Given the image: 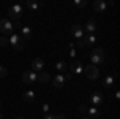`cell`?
<instances>
[{
	"mask_svg": "<svg viewBox=\"0 0 120 119\" xmlns=\"http://www.w3.org/2000/svg\"><path fill=\"white\" fill-rule=\"evenodd\" d=\"M90 60H91V64H102L104 63V48L102 47H98V48H94L91 53H90Z\"/></svg>",
	"mask_w": 120,
	"mask_h": 119,
	"instance_id": "2",
	"label": "cell"
},
{
	"mask_svg": "<svg viewBox=\"0 0 120 119\" xmlns=\"http://www.w3.org/2000/svg\"><path fill=\"white\" fill-rule=\"evenodd\" d=\"M37 81V73H34V71H26V73L22 74V82L24 84H34Z\"/></svg>",
	"mask_w": 120,
	"mask_h": 119,
	"instance_id": "11",
	"label": "cell"
},
{
	"mask_svg": "<svg viewBox=\"0 0 120 119\" xmlns=\"http://www.w3.org/2000/svg\"><path fill=\"white\" fill-rule=\"evenodd\" d=\"M85 74H86V77L90 79V81H96L98 77H99V69H98V66H94V64H88V66H85Z\"/></svg>",
	"mask_w": 120,
	"mask_h": 119,
	"instance_id": "5",
	"label": "cell"
},
{
	"mask_svg": "<svg viewBox=\"0 0 120 119\" xmlns=\"http://www.w3.org/2000/svg\"><path fill=\"white\" fill-rule=\"evenodd\" d=\"M22 100L26 101V103H32V101L35 100V93H34V90H26L24 93H22Z\"/></svg>",
	"mask_w": 120,
	"mask_h": 119,
	"instance_id": "16",
	"label": "cell"
},
{
	"mask_svg": "<svg viewBox=\"0 0 120 119\" xmlns=\"http://www.w3.org/2000/svg\"><path fill=\"white\" fill-rule=\"evenodd\" d=\"M43 60H42V58H35V60H34V61H32V64H30V68H32V69H30V71H34V73H40V71H43Z\"/></svg>",
	"mask_w": 120,
	"mask_h": 119,
	"instance_id": "13",
	"label": "cell"
},
{
	"mask_svg": "<svg viewBox=\"0 0 120 119\" xmlns=\"http://www.w3.org/2000/svg\"><path fill=\"white\" fill-rule=\"evenodd\" d=\"M22 16V7L19 3H15L11 5L8 10V19H15V21H19Z\"/></svg>",
	"mask_w": 120,
	"mask_h": 119,
	"instance_id": "4",
	"label": "cell"
},
{
	"mask_svg": "<svg viewBox=\"0 0 120 119\" xmlns=\"http://www.w3.org/2000/svg\"><path fill=\"white\" fill-rule=\"evenodd\" d=\"M79 111H86V106H85V105H79Z\"/></svg>",
	"mask_w": 120,
	"mask_h": 119,
	"instance_id": "28",
	"label": "cell"
},
{
	"mask_svg": "<svg viewBox=\"0 0 120 119\" xmlns=\"http://www.w3.org/2000/svg\"><path fill=\"white\" fill-rule=\"evenodd\" d=\"M71 32H72V37H74V39H77V40H80V39H83V37H85L83 28L80 26V24H74V26L71 28Z\"/></svg>",
	"mask_w": 120,
	"mask_h": 119,
	"instance_id": "9",
	"label": "cell"
},
{
	"mask_svg": "<svg viewBox=\"0 0 120 119\" xmlns=\"http://www.w3.org/2000/svg\"><path fill=\"white\" fill-rule=\"evenodd\" d=\"M119 98H120V92L117 90V92H115V100H119Z\"/></svg>",
	"mask_w": 120,
	"mask_h": 119,
	"instance_id": "31",
	"label": "cell"
},
{
	"mask_svg": "<svg viewBox=\"0 0 120 119\" xmlns=\"http://www.w3.org/2000/svg\"><path fill=\"white\" fill-rule=\"evenodd\" d=\"M26 5H27V8H30L32 11H37V10L40 8V3H38V2H32V0H27Z\"/></svg>",
	"mask_w": 120,
	"mask_h": 119,
	"instance_id": "20",
	"label": "cell"
},
{
	"mask_svg": "<svg viewBox=\"0 0 120 119\" xmlns=\"http://www.w3.org/2000/svg\"><path fill=\"white\" fill-rule=\"evenodd\" d=\"M69 56H71V58H74V56H75V48H74V45H71V52H69Z\"/></svg>",
	"mask_w": 120,
	"mask_h": 119,
	"instance_id": "25",
	"label": "cell"
},
{
	"mask_svg": "<svg viewBox=\"0 0 120 119\" xmlns=\"http://www.w3.org/2000/svg\"><path fill=\"white\" fill-rule=\"evenodd\" d=\"M55 68L61 73V71H67L69 69V66H67V63H64V61H59V63H56L55 64Z\"/></svg>",
	"mask_w": 120,
	"mask_h": 119,
	"instance_id": "21",
	"label": "cell"
},
{
	"mask_svg": "<svg viewBox=\"0 0 120 119\" xmlns=\"http://www.w3.org/2000/svg\"><path fill=\"white\" fill-rule=\"evenodd\" d=\"M37 81H38V82H42V84H46V82L51 81V76L46 73V71H40V73L37 74Z\"/></svg>",
	"mask_w": 120,
	"mask_h": 119,
	"instance_id": "15",
	"label": "cell"
},
{
	"mask_svg": "<svg viewBox=\"0 0 120 119\" xmlns=\"http://www.w3.org/2000/svg\"><path fill=\"white\" fill-rule=\"evenodd\" d=\"M55 119H66V116L63 114V113H56V114H55Z\"/></svg>",
	"mask_w": 120,
	"mask_h": 119,
	"instance_id": "26",
	"label": "cell"
},
{
	"mask_svg": "<svg viewBox=\"0 0 120 119\" xmlns=\"http://www.w3.org/2000/svg\"><path fill=\"white\" fill-rule=\"evenodd\" d=\"M80 119H90V118H86V116H83V118H80Z\"/></svg>",
	"mask_w": 120,
	"mask_h": 119,
	"instance_id": "33",
	"label": "cell"
},
{
	"mask_svg": "<svg viewBox=\"0 0 120 119\" xmlns=\"http://www.w3.org/2000/svg\"><path fill=\"white\" fill-rule=\"evenodd\" d=\"M43 119H55V114H51V113H46L45 116H43Z\"/></svg>",
	"mask_w": 120,
	"mask_h": 119,
	"instance_id": "27",
	"label": "cell"
},
{
	"mask_svg": "<svg viewBox=\"0 0 120 119\" xmlns=\"http://www.w3.org/2000/svg\"><path fill=\"white\" fill-rule=\"evenodd\" d=\"M94 42H96V36H94V34H86L83 39H80V40H79L77 47H79V48H85V47L93 45Z\"/></svg>",
	"mask_w": 120,
	"mask_h": 119,
	"instance_id": "6",
	"label": "cell"
},
{
	"mask_svg": "<svg viewBox=\"0 0 120 119\" xmlns=\"http://www.w3.org/2000/svg\"><path fill=\"white\" fill-rule=\"evenodd\" d=\"M69 69H71V74L79 76V74L83 73V64L80 63V61H72V64L69 66Z\"/></svg>",
	"mask_w": 120,
	"mask_h": 119,
	"instance_id": "12",
	"label": "cell"
},
{
	"mask_svg": "<svg viewBox=\"0 0 120 119\" xmlns=\"http://www.w3.org/2000/svg\"><path fill=\"white\" fill-rule=\"evenodd\" d=\"M96 29H98V24H96V21L94 19H90L86 24H85V29H83V32H88V34H94L96 32Z\"/></svg>",
	"mask_w": 120,
	"mask_h": 119,
	"instance_id": "14",
	"label": "cell"
},
{
	"mask_svg": "<svg viewBox=\"0 0 120 119\" xmlns=\"http://www.w3.org/2000/svg\"><path fill=\"white\" fill-rule=\"evenodd\" d=\"M16 119H24V118H22V116H18V118H16Z\"/></svg>",
	"mask_w": 120,
	"mask_h": 119,
	"instance_id": "32",
	"label": "cell"
},
{
	"mask_svg": "<svg viewBox=\"0 0 120 119\" xmlns=\"http://www.w3.org/2000/svg\"><path fill=\"white\" fill-rule=\"evenodd\" d=\"M8 44L13 47L15 52H21V50H24V42H22V39H21L19 34H15V32H13L11 36H8Z\"/></svg>",
	"mask_w": 120,
	"mask_h": 119,
	"instance_id": "1",
	"label": "cell"
},
{
	"mask_svg": "<svg viewBox=\"0 0 120 119\" xmlns=\"http://www.w3.org/2000/svg\"><path fill=\"white\" fill-rule=\"evenodd\" d=\"M7 74H8V71H7V69L0 64V77H7Z\"/></svg>",
	"mask_w": 120,
	"mask_h": 119,
	"instance_id": "24",
	"label": "cell"
},
{
	"mask_svg": "<svg viewBox=\"0 0 120 119\" xmlns=\"http://www.w3.org/2000/svg\"><path fill=\"white\" fill-rule=\"evenodd\" d=\"M51 82H53V87H55V89L61 90V89L66 85V77L63 76V74H58L56 77H53V79H51Z\"/></svg>",
	"mask_w": 120,
	"mask_h": 119,
	"instance_id": "10",
	"label": "cell"
},
{
	"mask_svg": "<svg viewBox=\"0 0 120 119\" xmlns=\"http://www.w3.org/2000/svg\"><path fill=\"white\" fill-rule=\"evenodd\" d=\"M30 36H32V29L29 26H21V39L26 40V39H30Z\"/></svg>",
	"mask_w": 120,
	"mask_h": 119,
	"instance_id": "17",
	"label": "cell"
},
{
	"mask_svg": "<svg viewBox=\"0 0 120 119\" xmlns=\"http://www.w3.org/2000/svg\"><path fill=\"white\" fill-rule=\"evenodd\" d=\"M114 81H115L114 76H107V77H104V82H102L104 89H112V87H114Z\"/></svg>",
	"mask_w": 120,
	"mask_h": 119,
	"instance_id": "18",
	"label": "cell"
},
{
	"mask_svg": "<svg viewBox=\"0 0 120 119\" xmlns=\"http://www.w3.org/2000/svg\"><path fill=\"white\" fill-rule=\"evenodd\" d=\"M85 113H88V116H90V118H99V116H101L99 110H98V108H94V106L86 108V111H85Z\"/></svg>",
	"mask_w": 120,
	"mask_h": 119,
	"instance_id": "19",
	"label": "cell"
},
{
	"mask_svg": "<svg viewBox=\"0 0 120 119\" xmlns=\"http://www.w3.org/2000/svg\"><path fill=\"white\" fill-rule=\"evenodd\" d=\"M0 32H2L5 37L11 36V34L15 32V26H13V23H11L8 18H2L0 19Z\"/></svg>",
	"mask_w": 120,
	"mask_h": 119,
	"instance_id": "3",
	"label": "cell"
},
{
	"mask_svg": "<svg viewBox=\"0 0 120 119\" xmlns=\"http://www.w3.org/2000/svg\"><path fill=\"white\" fill-rule=\"evenodd\" d=\"M90 103H91V106H94V108H98L99 105H102L104 103V97H102L101 92H94L91 97H90Z\"/></svg>",
	"mask_w": 120,
	"mask_h": 119,
	"instance_id": "7",
	"label": "cell"
},
{
	"mask_svg": "<svg viewBox=\"0 0 120 119\" xmlns=\"http://www.w3.org/2000/svg\"><path fill=\"white\" fill-rule=\"evenodd\" d=\"M107 7H109V3L104 0H94V3H93V10L96 13H104L107 10Z\"/></svg>",
	"mask_w": 120,
	"mask_h": 119,
	"instance_id": "8",
	"label": "cell"
},
{
	"mask_svg": "<svg viewBox=\"0 0 120 119\" xmlns=\"http://www.w3.org/2000/svg\"><path fill=\"white\" fill-rule=\"evenodd\" d=\"M0 108H2V101H0Z\"/></svg>",
	"mask_w": 120,
	"mask_h": 119,
	"instance_id": "35",
	"label": "cell"
},
{
	"mask_svg": "<svg viewBox=\"0 0 120 119\" xmlns=\"http://www.w3.org/2000/svg\"><path fill=\"white\" fill-rule=\"evenodd\" d=\"M8 37H5V36H2L0 37V47H8Z\"/></svg>",
	"mask_w": 120,
	"mask_h": 119,
	"instance_id": "23",
	"label": "cell"
},
{
	"mask_svg": "<svg viewBox=\"0 0 120 119\" xmlns=\"http://www.w3.org/2000/svg\"><path fill=\"white\" fill-rule=\"evenodd\" d=\"M0 119H3V114H2V113H0Z\"/></svg>",
	"mask_w": 120,
	"mask_h": 119,
	"instance_id": "34",
	"label": "cell"
},
{
	"mask_svg": "<svg viewBox=\"0 0 120 119\" xmlns=\"http://www.w3.org/2000/svg\"><path fill=\"white\" fill-rule=\"evenodd\" d=\"M64 77H66V81H69V79H72V74H71V73H69V74H66V76H64Z\"/></svg>",
	"mask_w": 120,
	"mask_h": 119,
	"instance_id": "30",
	"label": "cell"
},
{
	"mask_svg": "<svg viewBox=\"0 0 120 119\" xmlns=\"http://www.w3.org/2000/svg\"><path fill=\"white\" fill-rule=\"evenodd\" d=\"M42 108H43V111H45V113H48V111H50V106H48V105H43V106H42Z\"/></svg>",
	"mask_w": 120,
	"mask_h": 119,
	"instance_id": "29",
	"label": "cell"
},
{
	"mask_svg": "<svg viewBox=\"0 0 120 119\" xmlns=\"http://www.w3.org/2000/svg\"><path fill=\"white\" fill-rule=\"evenodd\" d=\"M74 5L79 7V8H85V7H86V0H75Z\"/></svg>",
	"mask_w": 120,
	"mask_h": 119,
	"instance_id": "22",
	"label": "cell"
}]
</instances>
